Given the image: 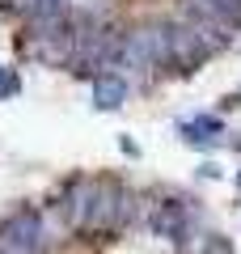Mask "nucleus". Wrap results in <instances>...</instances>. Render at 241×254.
<instances>
[{"instance_id": "obj_9", "label": "nucleus", "mask_w": 241, "mask_h": 254, "mask_svg": "<svg viewBox=\"0 0 241 254\" xmlns=\"http://www.w3.org/2000/svg\"><path fill=\"white\" fill-rule=\"evenodd\" d=\"M237 187H241V174H237Z\"/></svg>"}, {"instance_id": "obj_2", "label": "nucleus", "mask_w": 241, "mask_h": 254, "mask_svg": "<svg viewBox=\"0 0 241 254\" xmlns=\"http://www.w3.org/2000/svg\"><path fill=\"white\" fill-rule=\"evenodd\" d=\"M47 246L43 237V216L38 212H13L4 225H0V254H38Z\"/></svg>"}, {"instance_id": "obj_8", "label": "nucleus", "mask_w": 241, "mask_h": 254, "mask_svg": "<svg viewBox=\"0 0 241 254\" xmlns=\"http://www.w3.org/2000/svg\"><path fill=\"white\" fill-rule=\"evenodd\" d=\"M34 4H38V0H0V9H4V13H21V17H30Z\"/></svg>"}, {"instance_id": "obj_3", "label": "nucleus", "mask_w": 241, "mask_h": 254, "mask_svg": "<svg viewBox=\"0 0 241 254\" xmlns=\"http://www.w3.org/2000/svg\"><path fill=\"white\" fill-rule=\"evenodd\" d=\"M93 203H98V178H76L68 187V195H63L60 212H63V220H68L72 229H89Z\"/></svg>"}, {"instance_id": "obj_4", "label": "nucleus", "mask_w": 241, "mask_h": 254, "mask_svg": "<svg viewBox=\"0 0 241 254\" xmlns=\"http://www.w3.org/2000/svg\"><path fill=\"white\" fill-rule=\"evenodd\" d=\"M178 136L195 148H216L220 144V119L216 115H195V119H178Z\"/></svg>"}, {"instance_id": "obj_7", "label": "nucleus", "mask_w": 241, "mask_h": 254, "mask_svg": "<svg viewBox=\"0 0 241 254\" xmlns=\"http://www.w3.org/2000/svg\"><path fill=\"white\" fill-rule=\"evenodd\" d=\"M21 89V81H17V72H13V68H4V64H0V102L4 98H13V93Z\"/></svg>"}, {"instance_id": "obj_1", "label": "nucleus", "mask_w": 241, "mask_h": 254, "mask_svg": "<svg viewBox=\"0 0 241 254\" xmlns=\"http://www.w3.org/2000/svg\"><path fill=\"white\" fill-rule=\"evenodd\" d=\"M170 64V38H165V21L161 26H140L123 34V55H119V68L123 72H148Z\"/></svg>"}, {"instance_id": "obj_5", "label": "nucleus", "mask_w": 241, "mask_h": 254, "mask_svg": "<svg viewBox=\"0 0 241 254\" xmlns=\"http://www.w3.org/2000/svg\"><path fill=\"white\" fill-rule=\"evenodd\" d=\"M127 98V76L123 72H98L93 76V106L98 110H119Z\"/></svg>"}, {"instance_id": "obj_6", "label": "nucleus", "mask_w": 241, "mask_h": 254, "mask_svg": "<svg viewBox=\"0 0 241 254\" xmlns=\"http://www.w3.org/2000/svg\"><path fill=\"white\" fill-rule=\"evenodd\" d=\"M190 9L199 17L216 21L220 30H237L241 26V0H190Z\"/></svg>"}]
</instances>
